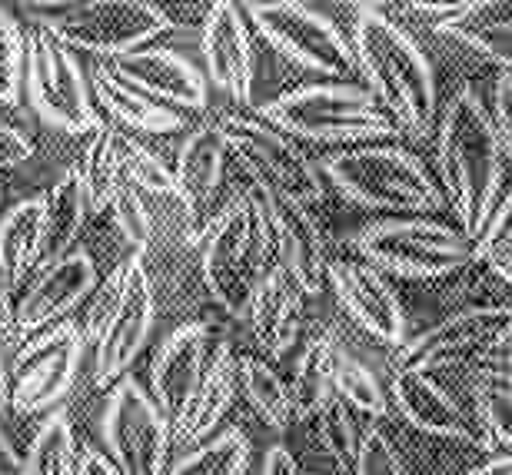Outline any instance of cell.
I'll use <instances>...</instances> for the list:
<instances>
[{"label": "cell", "instance_id": "cell-47", "mask_svg": "<svg viewBox=\"0 0 512 475\" xmlns=\"http://www.w3.org/2000/svg\"><path fill=\"white\" fill-rule=\"evenodd\" d=\"M77 475H120V472L114 469V462H110L104 452L84 449L80 452V462H77Z\"/></svg>", "mask_w": 512, "mask_h": 475}, {"label": "cell", "instance_id": "cell-6", "mask_svg": "<svg viewBox=\"0 0 512 475\" xmlns=\"http://www.w3.org/2000/svg\"><path fill=\"white\" fill-rule=\"evenodd\" d=\"M363 263L396 280H446L476 263L473 240L436 216H386L353 233Z\"/></svg>", "mask_w": 512, "mask_h": 475}, {"label": "cell", "instance_id": "cell-44", "mask_svg": "<svg viewBox=\"0 0 512 475\" xmlns=\"http://www.w3.org/2000/svg\"><path fill=\"white\" fill-rule=\"evenodd\" d=\"M24 343L17 329V299H14V289L7 286V280L0 276V353H14V349Z\"/></svg>", "mask_w": 512, "mask_h": 475}, {"label": "cell", "instance_id": "cell-36", "mask_svg": "<svg viewBox=\"0 0 512 475\" xmlns=\"http://www.w3.org/2000/svg\"><path fill=\"white\" fill-rule=\"evenodd\" d=\"M363 426L356 419V412L350 406H343L340 399H333L320 416H316V439L326 456L333 459V466L343 475H353L356 456H360L363 446Z\"/></svg>", "mask_w": 512, "mask_h": 475}, {"label": "cell", "instance_id": "cell-4", "mask_svg": "<svg viewBox=\"0 0 512 475\" xmlns=\"http://www.w3.org/2000/svg\"><path fill=\"white\" fill-rule=\"evenodd\" d=\"M276 263L270 200L250 183L220 206L200 240V266L213 303L233 319H247L250 296Z\"/></svg>", "mask_w": 512, "mask_h": 475}, {"label": "cell", "instance_id": "cell-7", "mask_svg": "<svg viewBox=\"0 0 512 475\" xmlns=\"http://www.w3.org/2000/svg\"><path fill=\"white\" fill-rule=\"evenodd\" d=\"M34 27L50 30L70 50L117 60L150 47L167 34V20L153 0H64V4H20Z\"/></svg>", "mask_w": 512, "mask_h": 475}, {"label": "cell", "instance_id": "cell-40", "mask_svg": "<svg viewBox=\"0 0 512 475\" xmlns=\"http://www.w3.org/2000/svg\"><path fill=\"white\" fill-rule=\"evenodd\" d=\"M110 210H114V223H117L120 236L130 243L133 256L147 253V246L153 243V213H150L147 200H143V193L124 180L114 193Z\"/></svg>", "mask_w": 512, "mask_h": 475}, {"label": "cell", "instance_id": "cell-2", "mask_svg": "<svg viewBox=\"0 0 512 475\" xmlns=\"http://www.w3.org/2000/svg\"><path fill=\"white\" fill-rule=\"evenodd\" d=\"M350 47L363 84L409 140H429L439 120L436 70L416 37L383 7H356Z\"/></svg>", "mask_w": 512, "mask_h": 475}, {"label": "cell", "instance_id": "cell-52", "mask_svg": "<svg viewBox=\"0 0 512 475\" xmlns=\"http://www.w3.org/2000/svg\"><path fill=\"white\" fill-rule=\"evenodd\" d=\"M503 256H512V230L506 233V240H503V246H499V256H496V260H503Z\"/></svg>", "mask_w": 512, "mask_h": 475}, {"label": "cell", "instance_id": "cell-30", "mask_svg": "<svg viewBox=\"0 0 512 475\" xmlns=\"http://www.w3.org/2000/svg\"><path fill=\"white\" fill-rule=\"evenodd\" d=\"M333 369H336V333L326 329V333L306 339L293 363L290 399L296 419H316L336 399Z\"/></svg>", "mask_w": 512, "mask_h": 475}, {"label": "cell", "instance_id": "cell-31", "mask_svg": "<svg viewBox=\"0 0 512 475\" xmlns=\"http://www.w3.org/2000/svg\"><path fill=\"white\" fill-rule=\"evenodd\" d=\"M466 389L489 449L512 456V369L473 363L466 369Z\"/></svg>", "mask_w": 512, "mask_h": 475}, {"label": "cell", "instance_id": "cell-51", "mask_svg": "<svg viewBox=\"0 0 512 475\" xmlns=\"http://www.w3.org/2000/svg\"><path fill=\"white\" fill-rule=\"evenodd\" d=\"M493 270H496L499 280H506V286L512 289V256H503V260H496Z\"/></svg>", "mask_w": 512, "mask_h": 475}, {"label": "cell", "instance_id": "cell-21", "mask_svg": "<svg viewBox=\"0 0 512 475\" xmlns=\"http://www.w3.org/2000/svg\"><path fill=\"white\" fill-rule=\"evenodd\" d=\"M220 339H213L207 323H183L163 339L150 363V399L167 416L170 429L187 409L190 396L197 392L203 373L210 366V356Z\"/></svg>", "mask_w": 512, "mask_h": 475}, {"label": "cell", "instance_id": "cell-49", "mask_svg": "<svg viewBox=\"0 0 512 475\" xmlns=\"http://www.w3.org/2000/svg\"><path fill=\"white\" fill-rule=\"evenodd\" d=\"M476 363H489V366H506V369H512V333L496 349H489L483 359H476Z\"/></svg>", "mask_w": 512, "mask_h": 475}, {"label": "cell", "instance_id": "cell-23", "mask_svg": "<svg viewBox=\"0 0 512 475\" xmlns=\"http://www.w3.org/2000/svg\"><path fill=\"white\" fill-rule=\"evenodd\" d=\"M240 392V382H237V356L227 339H220L217 349L210 356V366L203 373L197 392L190 396L187 409L180 412V419L173 422V442L177 446H200L207 442L210 436L220 432V422L223 416L230 412L233 399Z\"/></svg>", "mask_w": 512, "mask_h": 475}, {"label": "cell", "instance_id": "cell-8", "mask_svg": "<svg viewBox=\"0 0 512 475\" xmlns=\"http://www.w3.org/2000/svg\"><path fill=\"white\" fill-rule=\"evenodd\" d=\"M217 127L227 140L230 157H237L260 193L286 196L303 206L323 200L326 180L320 163H313L310 153L273 123L260 120L256 113H223Z\"/></svg>", "mask_w": 512, "mask_h": 475}, {"label": "cell", "instance_id": "cell-26", "mask_svg": "<svg viewBox=\"0 0 512 475\" xmlns=\"http://www.w3.org/2000/svg\"><path fill=\"white\" fill-rule=\"evenodd\" d=\"M44 243V196L14 203L0 216V276L10 289L24 286L37 273Z\"/></svg>", "mask_w": 512, "mask_h": 475}, {"label": "cell", "instance_id": "cell-12", "mask_svg": "<svg viewBox=\"0 0 512 475\" xmlns=\"http://www.w3.org/2000/svg\"><path fill=\"white\" fill-rule=\"evenodd\" d=\"M512 333V306L479 303L419 329L393 353L389 373H443L459 363L473 366Z\"/></svg>", "mask_w": 512, "mask_h": 475}, {"label": "cell", "instance_id": "cell-16", "mask_svg": "<svg viewBox=\"0 0 512 475\" xmlns=\"http://www.w3.org/2000/svg\"><path fill=\"white\" fill-rule=\"evenodd\" d=\"M203 74L213 90L250 107L256 90V40L243 4L217 0L200 27Z\"/></svg>", "mask_w": 512, "mask_h": 475}, {"label": "cell", "instance_id": "cell-37", "mask_svg": "<svg viewBox=\"0 0 512 475\" xmlns=\"http://www.w3.org/2000/svg\"><path fill=\"white\" fill-rule=\"evenodd\" d=\"M124 180L130 187H137L143 196H173L177 200L173 170L157 153L143 147L137 137H130V133H124Z\"/></svg>", "mask_w": 512, "mask_h": 475}, {"label": "cell", "instance_id": "cell-42", "mask_svg": "<svg viewBox=\"0 0 512 475\" xmlns=\"http://www.w3.org/2000/svg\"><path fill=\"white\" fill-rule=\"evenodd\" d=\"M489 120L496 127V137L503 143L506 157L512 163V74H499L496 84H493V103H489Z\"/></svg>", "mask_w": 512, "mask_h": 475}, {"label": "cell", "instance_id": "cell-13", "mask_svg": "<svg viewBox=\"0 0 512 475\" xmlns=\"http://www.w3.org/2000/svg\"><path fill=\"white\" fill-rule=\"evenodd\" d=\"M100 436L107 446L104 456L120 475H167L173 429L150 399L147 386L133 376H124L107 392Z\"/></svg>", "mask_w": 512, "mask_h": 475}, {"label": "cell", "instance_id": "cell-9", "mask_svg": "<svg viewBox=\"0 0 512 475\" xmlns=\"http://www.w3.org/2000/svg\"><path fill=\"white\" fill-rule=\"evenodd\" d=\"M24 94L30 110L47 127L67 133H87L97 127V100L90 90V74L77 54L44 27L27 30L24 50Z\"/></svg>", "mask_w": 512, "mask_h": 475}, {"label": "cell", "instance_id": "cell-3", "mask_svg": "<svg viewBox=\"0 0 512 475\" xmlns=\"http://www.w3.org/2000/svg\"><path fill=\"white\" fill-rule=\"evenodd\" d=\"M256 117L273 123L296 143L320 147H366V143H399L403 130L373 97L363 80H323L303 84L273 97L256 110Z\"/></svg>", "mask_w": 512, "mask_h": 475}, {"label": "cell", "instance_id": "cell-35", "mask_svg": "<svg viewBox=\"0 0 512 475\" xmlns=\"http://www.w3.org/2000/svg\"><path fill=\"white\" fill-rule=\"evenodd\" d=\"M253 446L247 432L237 426L220 429L217 436L183 452L170 462L167 475H247Z\"/></svg>", "mask_w": 512, "mask_h": 475}, {"label": "cell", "instance_id": "cell-38", "mask_svg": "<svg viewBox=\"0 0 512 475\" xmlns=\"http://www.w3.org/2000/svg\"><path fill=\"white\" fill-rule=\"evenodd\" d=\"M124 286H127V263L120 260L114 270H110L104 280L97 283L94 293L87 296L84 306V319H80V336H84L87 346H97L104 329L110 326V319L120 309V299H124Z\"/></svg>", "mask_w": 512, "mask_h": 475}, {"label": "cell", "instance_id": "cell-34", "mask_svg": "<svg viewBox=\"0 0 512 475\" xmlns=\"http://www.w3.org/2000/svg\"><path fill=\"white\" fill-rule=\"evenodd\" d=\"M237 382L240 392L247 396L253 412L260 416L273 432H286L296 422L290 382L260 356H237Z\"/></svg>", "mask_w": 512, "mask_h": 475}, {"label": "cell", "instance_id": "cell-18", "mask_svg": "<svg viewBox=\"0 0 512 475\" xmlns=\"http://www.w3.org/2000/svg\"><path fill=\"white\" fill-rule=\"evenodd\" d=\"M100 67L120 77L124 84L137 87L140 94L163 103V107L183 113V117L203 113L210 103V84L203 67L173 47H143L137 54L104 60Z\"/></svg>", "mask_w": 512, "mask_h": 475}, {"label": "cell", "instance_id": "cell-43", "mask_svg": "<svg viewBox=\"0 0 512 475\" xmlns=\"http://www.w3.org/2000/svg\"><path fill=\"white\" fill-rule=\"evenodd\" d=\"M30 157H34V143L27 140V133H20L14 123L0 120V170H14Z\"/></svg>", "mask_w": 512, "mask_h": 475}, {"label": "cell", "instance_id": "cell-29", "mask_svg": "<svg viewBox=\"0 0 512 475\" xmlns=\"http://www.w3.org/2000/svg\"><path fill=\"white\" fill-rule=\"evenodd\" d=\"M77 177L84 183L87 210L104 213L114 203L117 187L124 183V130L110 120H100L87 133V147L80 153Z\"/></svg>", "mask_w": 512, "mask_h": 475}, {"label": "cell", "instance_id": "cell-32", "mask_svg": "<svg viewBox=\"0 0 512 475\" xmlns=\"http://www.w3.org/2000/svg\"><path fill=\"white\" fill-rule=\"evenodd\" d=\"M77 439L64 409L47 412L24 442L20 475H77Z\"/></svg>", "mask_w": 512, "mask_h": 475}, {"label": "cell", "instance_id": "cell-17", "mask_svg": "<svg viewBox=\"0 0 512 475\" xmlns=\"http://www.w3.org/2000/svg\"><path fill=\"white\" fill-rule=\"evenodd\" d=\"M326 283L333 286L336 303L366 336L396 353L406 343V309L389 283V276L363 260H333Z\"/></svg>", "mask_w": 512, "mask_h": 475}, {"label": "cell", "instance_id": "cell-5", "mask_svg": "<svg viewBox=\"0 0 512 475\" xmlns=\"http://www.w3.org/2000/svg\"><path fill=\"white\" fill-rule=\"evenodd\" d=\"M320 170L323 180L363 210L389 216H436L449 210L436 173L399 143L333 150Z\"/></svg>", "mask_w": 512, "mask_h": 475}, {"label": "cell", "instance_id": "cell-24", "mask_svg": "<svg viewBox=\"0 0 512 475\" xmlns=\"http://www.w3.org/2000/svg\"><path fill=\"white\" fill-rule=\"evenodd\" d=\"M303 299L306 296L293 286V280L276 263L263 273V280L256 283L247 319H250L256 346L270 359L286 356L296 346V339H300Z\"/></svg>", "mask_w": 512, "mask_h": 475}, {"label": "cell", "instance_id": "cell-54", "mask_svg": "<svg viewBox=\"0 0 512 475\" xmlns=\"http://www.w3.org/2000/svg\"><path fill=\"white\" fill-rule=\"evenodd\" d=\"M0 196H4V187H0Z\"/></svg>", "mask_w": 512, "mask_h": 475}, {"label": "cell", "instance_id": "cell-48", "mask_svg": "<svg viewBox=\"0 0 512 475\" xmlns=\"http://www.w3.org/2000/svg\"><path fill=\"white\" fill-rule=\"evenodd\" d=\"M466 475H512V456H493V459H486L483 466H476V469H469Z\"/></svg>", "mask_w": 512, "mask_h": 475}, {"label": "cell", "instance_id": "cell-14", "mask_svg": "<svg viewBox=\"0 0 512 475\" xmlns=\"http://www.w3.org/2000/svg\"><path fill=\"white\" fill-rule=\"evenodd\" d=\"M386 389L389 402L413 429L436 439L466 442V446L479 442L483 449H489L469 389L459 392L446 386V382H439V373H389Z\"/></svg>", "mask_w": 512, "mask_h": 475}, {"label": "cell", "instance_id": "cell-1", "mask_svg": "<svg viewBox=\"0 0 512 475\" xmlns=\"http://www.w3.org/2000/svg\"><path fill=\"white\" fill-rule=\"evenodd\" d=\"M436 183L453 210L456 226L473 246L483 240L499 200L506 193L512 163L476 87L463 84L449 94L436 120Z\"/></svg>", "mask_w": 512, "mask_h": 475}, {"label": "cell", "instance_id": "cell-41", "mask_svg": "<svg viewBox=\"0 0 512 475\" xmlns=\"http://www.w3.org/2000/svg\"><path fill=\"white\" fill-rule=\"evenodd\" d=\"M353 475H409L403 452L386 436V429L370 426L363 432V446L360 456H356Z\"/></svg>", "mask_w": 512, "mask_h": 475}, {"label": "cell", "instance_id": "cell-19", "mask_svg": "<svg viewBox=\"0 0 512 475\" xmlns=\"http://www.w3.org/2000/svg\"><path fill=\"white\" fill-rule=\"evenodd\" d=\"M227 160L230 150L217 120L200 123L180 143L177 163H173V187H177V200L187 213L190 243H200L213 216L220 213L217 196L223 190V177H227Z\"/></svg>", "mask_w": 512, "mask_h": 475}, {"label": "cell", "instance_id": "cell-46", "mask_svg": "<svg viewBox=\"0 0 512 475\" xmlns=\"http://www.w3.org/2000/svg\"><path fill=\"white\" fill-rule=\"evenodd\" d=\"M260 475H303L300 462L293 459V452L286 446H270L263 456V472Z\"/></svg>", "mask_w": 512, "mask_h": 475}, {"label": "cell", "instance_id": "cell-10", "mask_svg": "<svg viewBox=\"0 0 512 475\" xmlns=\"http://www.w3.org/2000/svg\"><path fill=\"white\" fill-rule=\"evenodd\" d=\"M253 34L266 40L290 64L313 70L326 80H356V57L350 37L336 20L320 14L310 4L276 0V4H243Z\"/></svg>", "mask_w": 512, "mask_h": 475}, {"label": "cell", "instance_id": "cell-27", "mask_svg": "<svg viewBox=\"0 0 512 475\" xmlns=\"http://www.w3.org/2000/svg\"><path fill=\"white\" fill-rule=\"evenodd\" d=\"M436 30L512 74V0H473L463 17Z\"/></svg>", "mask_w": 512, "mask_h": 475}, {"label": "cell", "instance_id": "cell-25", "mask_svg": "<svg viewBox=\"0 0 512 475\" xmlns=\"http://www.w3.org/2000/svg\"><path fill=\"white\" fill-rule=\"evenodd\" d=\"M90 90H94L97 107L107 113V120L114 127H127L137 133H177L190 123V117L140 94L137 87L124 84V80L114 77L100 64L90 70Z\"/></svg>", "mask_w": 512, "mask_h": 475}, {"label": "cell", "instance_id": "cell-45", "mask_svg": "<svg viewBox=\"0 0 512 475\" xmlns=\"http://www.w3.org/2000/svg\"><path fill=\"white\" fill-rule=\"evenodd\" d=\"M210 7H213V4H157L160 17L167 20V27H170V30H177V27H193V24H200V27H203V20H207Z\"/></svg>", "mask_w": 512, "mask_h": 475}, {"label": "cell", "instance_id": "cell-15", "mask_svg": "<svg viewBox=\"0 0 512 475\" xmlns=\"http://www.w3.org/2000/svg\"><path fill=\"white\" fill-rule=\"evenodd\" d=\"M124 263H127L124 299H120V309L104 329L100 343L94 346V363H90V382L97 389H114L127 376L133 359L147 346V339L153 333V319H157V299H153L147 266L133 253Z\"/></svg>", "mask_w": 512, "mask_h": 475}, {"label": "cell", "instance_id": "cell-53", "mask_svg": "<svg viewBox=\"0 0 512 475\" xmlns=\"http://www.w3.org/2000/svg\"><path fill=\"white\" fill-rule=\"evenodd\" d=\"M0 475H10V472H0ZM17 475H20V472H17Z\"/></svg>", "mask_w": 512, "mask_h": 475}, {"label": "cell", "instance_id": "cell-39", "mask_svg": "<svg viewBox=\"0 0 512 475\" xmlns=\"http://www.w3.org/2000/svg\"><path fill=\"white\" fill-rule=\"evenodd\" d=\"M24 50L27 34L20 30L14 10L0 4V103L14 107L24 87Z\"/></svg>", "mask_w": 512, "mask_h": 475}, {"label": "cell", "instance_id": "cell-22", "mask_svg": "<svg viewBox=\"0 0 512 475\" xmlns=\"http://www.w3.org/2000/svg\"><path fill=\"white\" fill-rule=\"evenodd\" d=\"M273 216V256L276 266L290 276L303 296H320L330 276V253H326L323 226L313 206H303L286 196H266Z\"/></svg>", "mask_w": 512, "mask_h": 475}, {"label": "cell", "instance_id": "cell-50", "mask_svg": "<svg viewBox=\"0 0 512 475\" xmlns=\"http://www.w3.org/2000/svg\"><path fill=\"white\" fill-rule=\"evenodd\" d=\"M10 363L0 353V419H10Z\"/></svg>", "mask_w": 512, "mask_h": 475}, {"label": "cell", "instance_id": "cell-28", "mask_svg": "<svg viewBox=\"0 0 512 475\" xmlns=\"http://www.w3.org/2000/svg\"><path fill=\"white\" fill-rule=\"evenodd\" d=\"M87 213L90 210H87L84 183H80L77 170L60 173V180L44 193V243H40L37 270H44V266L74 253V243L80 240Z\"/></svg>", "mask_w": 512, "mask_h": 475}, {"label": "cell", "instance_id": "cell-11", "mask_svg": "<svg viewBox=\"0 0 512 475\" xmlns=\"http://www.w3.org/2000/svg\"><path fill=\"white\" fill-rule=\"evenodd\" d=\"M84 336L74 319L24 339L10 353V412L17 419L47 416L77 386L84 366Z\"/></svg>", "mask_w": 512, "mask_h": 475}, {"label": "cell", "instance_id": "cell-33", "mask_svg": "<svg viewBox=\"0 0 512 475\" xmlns=\"http://www.w3.org/2000/svg\"><path fill=\"white\" fill-rule=\"evenodd\" d=\"M333 392L343 406H350L356 416L386 419L393 402H389L386 382L376 376L370 363H363L360 353H353L350 346L336 336V369H333Z\"/></svg>", "mask_w": 512, "mask_h": 475}, {"label": "cell", "instance_id": "cell-20", "mask_svg": "<svg viewBox=\"0 0 512 475\" xmlns=\"http://www.w3.org/2000/svg\"><path fill=\"white\" fill-rule=\"evenodd\" d=\"M97 266L87 250L67 253L64 260L44 266L34 273V283L24 286L17 296V329L30 339L44 329L64 323L77 306L87 303V296L97 289Z\"/></svg>", "mask_w": 512, "mask_h": 475}]
</instances>
